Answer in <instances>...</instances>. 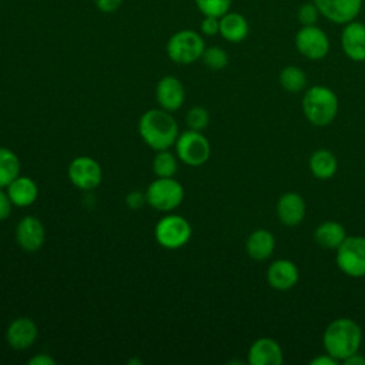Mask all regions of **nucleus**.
<instances>
[{
  "mask_svg": "<svg viewBox=\"0 0 365 365\" xmlns=\"http://www.w3.org/2000/svg\"><path fill=\"white\" fill-rule=\"evenodd\" d=\"M275 250V237L265 228L252 231L245 241V251L250 258L255 261L268 259Z\"/></svg>",
  "mask_w": 365,
  "mask_h": 365,
  "instance_id": "aec40b11",
  "label": "nucleus"
},
{
  "mask_svg": "<svg viewBox=\"0 0 365 365\" xmlns=\"http://www.w3.org/2000/svg\"><path fill=\"white\" fill-rule=\"evenodd\" d=\"M294 41L298 53L312 61L325 58L331 50L328 34L317 24L301 26L295 34Z\"/></svg>",
  "mask_w": 365,
  "mask_h": 365,
  "instance_id": "1a4fd4ad",
  "label": "nucleus"
},
{
  "mask_svg": "<svg viewBox=\"0 0 365 365\" xmlns=\"http://www.w3.org/2000/svg\"><path fill=\"white\" fill-rule=\"evenodd\" d=\"M335 251V262L342 274L351 278L365 277V235H346Z\"/></svg>",
  "mask_w": 365,
  "mask_h": 365,
  "instance_id": "39448f33",
  "label": "nucleus"
},
{
  "mask_svg": "<svg viewBox=\"0 0 365 365\" xmlns=\"http://www.w3.org/2000/svg\"><path fill=\"white\" fill-rule=\"evenodd\" d=\"M250 33V24L241 13L228 11L220 17V34L228 43H241Z\"/></svg>",
  "mask_w": 365,
  "mask_h": 365,
  "instance_id": "412c9836",
  "label": "nucleus"
},
{
  "mask_svg": "<svg viewBox=\"0 0 365 365\" xmlns=\"http://www.w3.org/2000/svg\"><path fill=\"white\" fill-rule=\"evenodd\" d=\"M178 160L190 167L205 164L211 155V145L201 131L187 130L178 134L174 144Z\"/></svg>",
  "mask_w": 365,
  "mask_h": 365,
  "instance_id": "6e6552de",
  "label": "nucleus"
},
{
  "mask_svg": "<svg viewBox=\"0 0 365 365\" xmlns=\"http://www.w3.org/2000/svg\"><path fill=\"white\" fill-rule=\"evenodd\" d=\"M279 84L281 87L291 93V94H297L301 91L307 90V84H308V78L305 71L298 67V66H285L281 71H279Z\"/></svg>",
  "mask_w": 365,
  "mask_h": 365,
  "instance_id": "b1692460",
  "label": "nucleus"
},
{
  "mask_svg": "<svg viewBox=\"0 0 365 365\" xmlns=\"http://www.w3.org/2000/svg\"><path fill=\"white\" fill-rule=\"evenodd\" d=\"M319 10V14L334 24H346L355 20L361 10L364 0H312Z\"/></svg>",
  "mask_w": 365,
  "mask_h": 365,
  "instance_id": "9b49d317",
  "label": "nucleus"
},
{
  "mask_svg": "<svg viewBox=\"0 0 365 365\" xmlns=\"http://www.w3.org/2000/svg\"><path fill=\"white\" fill-rule=\"evenodd\" d=\"M173 153L168 150H160L155 151V155L153 158V171L157 177H174V174L178 170V163Z\"/></svg>",
  "mask_w": 365,
  "mask_h": 365,
  "instance_id": "a878e982",
  "label": "nucleus"
},
{
  "mask_svg": "<svg viewBox=\"0 0 365 365\" xmlns=\"http://www.w3.org/2000/svg\"><path fill=\"white\" fill-rule=\"evenodd\" d=\"M184 200V187L174 177H157L145 190L147 204L163 212L180 207Z\"/></svg>",
  "mask_w": 365,
  "mask_h": 365,
  "instance_id": "20e7f679",
  "label": "nucleus"
},
{
  "mask_svg": "<svg viewBox=\"0 0 365 365\" xmlns=\"http://www.w3.org/2000/svg\"><path fill=\"white\" fill-rule=\"evenodd\" d=\"M298 279L299 269L291 259H275L267 268V282L272 289L288 291L297 285Z\"/></svg>",
  "mask_w": 365,
  "mask_h": 365,
  "instance_id": "2eb2a0df",
  "label": "nucleus"
},
{
  "mask_svg": "<svg viewBox=\"0 0 365 365\" xmlns=\"http://www.w3.org/2000/svg\"><path fill=\"white\" fill-rule=\"evenodd\" d=\"M232 0H195L197 9L204 16L221 17L230 11Z\"/></svg>",
  "mask_w": 365,
  "mask_h": 365,
  "instance_id": "cd10ccee",
  "label": "nucleus"
},
{
  "mask_svg": "<svg viewBox=\"0 0 365 365\" xmlns=\"http://www.w3.org/2000/svg\"><path fill=\"white\" fill-rule=\"evenodd\" d=\"M277 217L285 227H295L302 222L307 214V204L301 194L295 191L284 192L277 201Z\"/></svg>",
  "mask_w": 365,
  "mask_h": 365,
  "instance_id": "4468645a",
  "label": "nucleus"
},
{
  "mask_svg": "<svg viewBox=\"0 0 365 365\" xmlns=\"http://www.w3.org/2000/svg\"><path fill=\"white\" fill-rule=\"evenodd\" d=\"M20 175V158L7 147H0V188H6Z\"/></svg>",
  "mask_w": 365,
  "mask_h": 365,
  "instance_id": "393cba45",
  "label": "nucleus"
},
{
  "mask_svg": "<svg viewBox=\"0 0 365 365\" xmlns=\"http://www.w3.org/2000/svg\"><path fill=\"white\" fill-rule=\"evenodd\" d=\"M308 167L315 178L328 180L335 175L338 170V160L335 154L329 150L318 148L311 154L308 160Z\"/></svg>",
  "mask_w": 365,
  "mask_h": 365,
  "instance_id": "5701e85b",
  "label": "nucleus"
},
{
  "mask_svg": "<svg viewBox=\"0 0 365 365\" xmlns=\"http://www.w3.org/2000/svg\"><path fill=\"white\" fill-rule=\"evenodd\" d=\"M346 365H365V355H362L359 351L349 355L346 359L342 361Z\"/></svg>",
  "mask_w": 365,
  "mask_h": 365,
  "instance_id": "e433bc0d",
  "label": "nucleus"
},
{
  "mask_svg": "<svg viewBox=\"0 0 365 365\" xmlns=\"http://www.w3.org/2000/svg\"><path fill=\"white\" fill-rule=\"evenodd\" d=\"M145 201V192H141L138 190H134V191H130L125 197V204L128 208L131 210H138L144 205Z\"/></svg>",
  "mask_w": 365,
  "mask_h": 365,
  "instance_id": "473e14b6",
  "label": "nucleus"
},
{
  "mask_svg": "<svg viewBox=\"0 0 365 365\" xmlns=\"http://www.w3.org/2000/svg\"><path fill=\"white\" fill-rule=\"evenodd\" d=\"M319 10L314 1L302 3L297 10V20L301 26H314L319 19Z\"/></svg>",
  "mask_w": 365,
  "mask_h": 365,
  "instance_id": "c756f323",
  "label": "nucleus"
},
{
  "mask_svg": "<svg viewBox=\"0 0 365 365\" xmlns=\"http://www.w3.org/2000/svg\"><path fill=\"white\" fill-rule=\"evenodd\" d=\"M341 47L344 54L355 61H365V23L352 20L344 24L341 31Z\"/></svg>",
  "mask_w": 365,
  "mask_h": 365,
  "instance_id": "ddd939ff",
  "label": "nucleus"
},
{
  "mask_svg": "<svg viewBox=\"0 0 365 365\" xmlns=\"http://www.w3.org/2000/svg\"><path fill=\"white\" fill-rule=\"evenodd\" d=\"M123 0H96V6L103 13H113L121 6Z\"/></svg>",
  "mask_w": 365,
  "mask_h": 365,
  "instance_id": "72a5a7b5",
  "label": "nucleus"
},
{
  "mask_svg": "<svg viewBox=\"0 0 365 365\" xmlns=\"http://www.w3.org/2000/svg\"><path fill=\"white\" fill-rule=\"evenodd\" d=\"M304 117L315 127H325L338 114L339 103L335 91L327 86H312L304 91L301 101Z\"/></svg>",
  "mask_w": 365,
  "mask_h": 365,
  "instance_id": "7ed1b4c3",
  "label": "nucleus"
},
{
  "mask_svg": "<svg viewBox=\"0 0 365 365\" xmlns=\"http://www.w3.org/2000/svg\"><path fill=\"white\" fill-rule=\"evenodd\" d=\"M167 56L177 64H191L202 57L205 43L194 30H180L174 33L165 46Z\"/></svg>",
  "mask_w": 365,
  "mask_h": 365,
  "instance_id": "423d86ee",
  "label": "nucleus"
},
{
  "mask_svg": "<svg viewBox=\"0 0 365 365\" xmlns=\"http://www.w3.org/2000/svg\"><path fill=\"white\" fill-rule=\"evenodd\" d=\"M309 364L311 365H338L339 361L325 352V354H321V355H317L315 358H312L309 361Z\"/></svg>",
  "mask_w": 365,
  "mask_h": 365,
  "instance_id": "c9c22d12",
  "label": "nucleus"
},
{
  "mask_svg": "<svg viewBox=\"0 0 365 365\" xmlns=\"http://www.w3.org/2000/svg\"><path fill=\"white\" fill-rule=\"evenodd\" d=\"M128 364H137V365H141L143 362H141L140 359H130V361H128Z\"/></svg>",
  "mask_w": 365,
  "mask_h": 365,
  "instance_id": "4c0bfd02",
  "label": "nucleus"
},
{
  "mask_svg": "<svg viewBox=\"0 0 365 365\" xmlns=\"http://www.w3.org/2000/svg\"><path fill=\"white\" fill-rule=\"evenodd\" d=\"M200 29H201V33L205 34V36L220 34V17L204 16Z\"/></svg>",
  "mask_w": 365,
  "mask_h": 365,
  "instance_id": "7c9ffc66",
  "label": "nucleus"
},
{
  "mask_svg": "<svg viewBox=\"0 0 365 365\" xmlns=\"http://www.w3.org/2000/svg\"><path fill=\"white\" fill-rule=\"evenodd\" d=\"M346 238L345 227L338 221H324L314 231L315 242L325 250H336Z\"/></svg>",
  "mask_w": 365,
  "mask_h": 365,
  "instance_id": "4be33fe9",
  "label": "nucleus"
},
{
  "mask_svg": "<svg viewBox=\"0 0 365 365\" xmlns=\"http://www.w3.org/2000/svg\"><path fill=\"white\" fill-rule=\"evenodd\" d=\"M155 98L161 108L173 113L184 104L185 88L175 76H164L157 83Z\"/></svg>",
  "mask_w": 365,
  "mask_h": 365,
  "instance_id": "f3484780",
  "label": "nucleus"
},
{
  "mask_svg": "<svg viewBox=\"0 0 365 365\" xmlns=\"http://www.w3.org/2000/svg\"><path fill=\"white\" fill-rule=\"evenodd\" d=\"M16 242L26 252L38 251L46 241V230L43 222L34 215L23 217L16 225Z\"/></svg>",
  "mask_w": 365,
  "mask_h": 365,
  "instance_id": "f8f14e48",
  "label": "nucleus"
},
{
  "mask_svg": "<svg viewBox=\"0 0 365 365\" xmlns=\"http://www.w3.org/2000/svg\"><path fill=\"white\" fill-rule=\"evenodd\" d=\"M13 210V202L6 191V188H0V221H4L10 217Z\"/></svg>",
  "mask_w": 365,
  "mask_h": 365,
  "instance_id": "2f4dec72",
  "label": "nucleus"
},
{
  "mask_svg": "<svg viewBox=\"0 0 365 365\" xmlns=\"http://www.w3.org/2000/svg\"><path fill=\"white\" fill-rule=\"evenodd\" d=\"M247 361L250 365H281L284 352L274 338L261 336L251 344Z\"/></svg>",
  "mask_w": 365,
  "mask_h": 365,
  "instance_id": "a211bd4d",
  "label": "nucleus"
},
{
  "mask_svg": "<svg viewBox=\"0 0 365 365\" xmlns=\"http://www.w3.org/2000/svg\"><path fill=\"white\" fill-rule=\"evenodd\" d=\"M6 191L13 202V205L24 208L31 205L38 197L37 182L26 175H19L7 187Z\"/></svg>",
  "mask_w": 365,
  "mask_h": 365,
  "instance_id": "6ab92c4d",
  "label": "nucleus"
},
{
  "mask_svg": "<svg viewBox=\"0 0 365 365\" xmlns=\"http://www.w3.org/2000/svg\"><path fill=\"white\" fill-rule=\"evenodd\" d=\"M202 61L204 64L211 68V70H222L227 67L228 64V54L222 47L218 46H211V47H205L204 53H202Z\"/></svg>",
  "mask_w": 365,
  "mask_h": 365,
  "instance_id": "bb28decb",
  "label": "nucleus"
},
{
  "mask_svg": "<svg viewBox=\"0 0 365 365\" xmlns=\"http://www.w3.org/2000/svg\"><path fill=\"white\" fill-rule=\"evenodd\" d=\"M362 344V329L351 318H336L331 321L322 334V345L327 354L342 362L349 355L359 351Z\"/></svg>",
  "mask_w": 365,
  "mask_h": 365,
  "instance_id": "f03ea898",
  "label": "nucleus"
},
{
  "mask_svg": "<svg viewBox=\"0 0 365 365\" xmlns=\"http://www.w3.org/2000/svg\"><path fill=\"white\" fill-rule=\"evenodd\" d=\"M185 123L190 130L202 131L210 123V114H208L207 108H204L201 106L191 107L185 115Z\"/></svg>",
  "mask_w": 365,
  "mask_h": 365,
  "instance_id": "c85d7f7f",
  "label": "nucleus"
},
{
  "mask_svg": "<svg viewBox=\"0 0 365 365\" xmlns=\"http://www.w3.org/2000/svg\"><path fill=\"white\" fill-rule=\"evenodd\" d=\"M70 182L83 191L97 188L103 180L101 165L88 155H78L73 158L67 168Z\"/></svg>",
  "mask_w": 365,
  "mask_h": 365,
  "instance_id": "9d476101",
  "label": "nucleus"
},
{
  "mask_svg": "<svg viewBox=\"0 0 365 365\" xmlns=\"http://www.w3.org/2000/svg\"><path fill=\"white\" fill-rule=\"evenodd\" d=\"M138 134L154 151L171 148L180 134L178 124L170 111L150 108L138 120Z\"/></svg>",
  "mask_w": 365,
  "mask_h": 365,
  "instance_id": "f257e3e1",
  "label": "nucleus"
},
{
  "mask_svg": "<svg viewBox=\"0 0 365 365\" xmlns=\"http://www.w3.org/2000/svg\"><path fill=\"white\" fill-rule=\"evenodd\" d=\"M38 335L36 322L27 317L13 319L6 329V341L16 351H24L33 346Z\"/></svg>",
  "mask_w": 365,
  "mask_h": 365,
  "instance_id": "dca6fc26",
  "label": "nucleus"
},
{
  "mask_svg": "<svg viewBox=\"0 0 365 365\" xmlns=\"http://www.w3.org/2000/svg\"><path fill=\"white\" fill-rule=\"evenodd\" d=\"M192 230L188 220L177 214H168L158 220L154 228L157 242L165 250H178L191 238Z\"/></svg>",
  "mask_w": 365,
  "mask_h": 365,
  "instance_id": "0eeeda50",
  "label": "nucleus"
},
{
  "mask_svg": "<svg viewBox=\"0 0 365 365\" xmlns=\"http://www.w3.org/2000/svg\"><path fill=\"white\" fill-rule=\"evenodd\" d=\"M56 359L48 354H37L29 359V365H54Z\"/></svg>",
  "mask_w": 365,
  "mask_h": 365,
  "instance_id": "f704fd0d",
  "label": "nucleus"
}]
</instances>
